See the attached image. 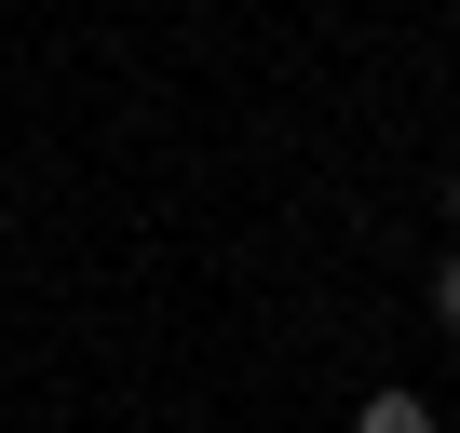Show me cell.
Instances as JSON below:
<instances>
[{"label": "cell", "instance_id": "cell-1", "mask_svg": "<svg viewBox=\"0 0 460 433\" xmlns=\"http://www.w3.org/2000/svg\"><path fill=\"white\" fill-rule=\"evenodd\" d=\"M352 433H433V393H406V379H393V393H366V406H352Z\"/></svg>", "mask_w": 460, "mask_h": 433}, {"label": "cell", "instance_id": "cell-2", "mask_svg": "<svg viewBox=\"0 0 460 433\" xmlns=\"http://www.w3.org/2000/svg\"><path fill=\"white\" fill-rule=\"evenodd\" d=\"M433 325H447V339H460V244H447V258H433Z\"/></svg>", "mask_w": 460, "mask_h": 433}, {"label": "cell", "instance_id": "cell-3", "mask_svg": "<svg viewBox=\"0 0 460 433\" xmlns=\"http://www.w3.org/2000/svg\"><path fill=\"white\" fill-rule=\"evenodd\" d=\"M447 231H460V176H447Z\"/></svg>", "mask_w": 460, "mask_h": 433}]
</instances>
